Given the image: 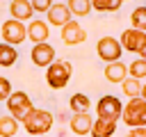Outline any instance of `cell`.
Segmentation results:
<instances>
[{
	"label": "cell",
	"instance_id": "obj_1",
	"mask_svg": "<svg viewBox=\"0 0 146 137\" xmlns=\"http://www.w3.org/2000/svg\"><path fill=\"white\" fill-rule=\"evenodd\" d=\"M52 114L48 112V110H39V107H34L21 123H23V128L32 135V137H41V135H48V130L52 128Z\"/></svg>",
	"mask_w": 146,
	"mask_h": 137
},
{
	"label": "cell",
	"instance_id": "obj_2",
	"mask_svg": "<svg viewBox=\"0 0 146 137\" xmlns=\"http://www.w3.org/2000/svg\"><path fill=\"white\" fill-rule=\"evenodd\" d=\"M121 121L125 126H130V128H146V100L141 96L139 98H130L123 105Z\"/></svg>",
	"mask_w": 146,
	"mask_h": 137
},
{
	"label": "cell",
	"instance_id": "obj_3",
	"mask_svg": "<svg viewBox=\"0 0 146 137\" xmlns=\"http://www.w3.org/2000/svg\"><path fill=\"white\" fill-rule=\"evenodd\" d=\"M71 73H73V66L71 62H64V59H55L48 71H46V82L50 89H64L71 80Z\"/></svg>",
	"mask_w": 146,
	"mask_h": 137
},
{
	"label": "cell",
	"instance_id": "obj_4",
	"mask_svg": "<svg viewBox=\"0 0 146 137\" xmlns=\"http://www.w3.org/2000/svg\"><path fill=\"white\" fill-rule=\"evenodd\" d=\"M7 110H9V116H14L16 121H23L34 110V105H32V100L25 91H14L7 98Z\"/></svg>",
	"mask_w": 146,
	"mask_h": 137
},
{
	"label": "cell",
	"instance_id": "obj_5",
	"mask_svg": "<svg viewBox=\"0 0 146 137\" xmlns=\"http://www.w3.org/2000/svg\"><path fill=\"white\" fill-rule=\"evenodd\" d=\"M0 37H2V43L18 46V43H23V41L27 39V27H25L21 21L9 18V21L2 23V27H0Z\"/></svg>",
	"mask_w": 146,
	"mask_h": 137
},
{
	"label": "cell",
	"instance_id": "obj_6",
	"mask_svg": "<svg viewBox=\"0 0 146 137\" xmlns=\"http://www.w3.org/2000/svg\"><path fill=\"white\" fill-rule=\"evenodd\" d=\"M96 114H98V119L119 121L121 114H123V105H121V100H119L116 96L107 94V96H103V98L96 103Z\"/></svg>",
	"mask_w": 146,
	"mask_h": 137
},
{
	"label": "cell",
	"instance_id": "obj_7",
	"mask_svg": "<svg viewBox=\"0 0 146 137\" xmlns=\"http://www.w3.org/2000/svg\"><path fill=\"white\" fill-rule=\"evenodd\" d=\"M96 53H98V57H100L103 62L112 64V62H119V59H121L123 48H121V41H119V39H114V37H103V39H98V43H96Z\"/></svg>",
	"mask_w": 146,
	"mask_h": 137
},
{
	"label": "cell",
	"instance_id": "obj_8",
	"mask_svg": "<svg viewBox=\"0 0 146 137\" xmlns=\"http://www.w3.org/2000/svg\"><path fill=\"white\" fill-rule=\"evenodd\" d=\"M146 46V32L128 27L125 32H121V48L128 53H141V48Z\"/></svg>",
	"mask_w": 146,
	"mask_h": 137
},
{
	"label": "cell",
	"instance_id": "obj_9",
	"mask_svg": "<svg viewBox=\"0 0 146 137\" xmlns=\"http://www.w3.org/2000/svg\"><path fill=\"white\" fill-rule=\"evenodd\" d=\"M73 21V14L68 9V5L64 2H55L50 9H48V25H55V27H64L66 23Z\"/></svg>",
	"mask_w": 146,
	"mask_h": 137
},
{
	"label": "cell",
	"instance_id": "obj_10",
	"mask_svg": "<svg viewBox=\"0 0 146 137\" xmlns=\"http://www.w3.org/2000/svg\"><path fill=\"white\" fill-rule=\"evenodd\" d=\"M87 39V32L82 30V25L78 23V21H71V23H66L64 27H62V41L66 43V46H78V43H82Z\"/></svg>",
	"mask_w": 146,
	"mask_h": 137
},
{
	"label": "cell",
	"instance_id": "obj_11",
	"mask_svg": "<svg viewBox=\"0 0 146 137\" xmlns=\"http://www.w3.org/2000/svg\"><path fill=\"white\" fill-rule=\"evenodd\" d=\"M30 57H32V62H34L36 66L48 68V66L55 62V48H52L50 43H36V46L32 48Z\"/></svg>",
	"mask_w": 146,
	"mask_h": 137
},
{
	"label": "cell",
	"instance_id": "obj_12",
	"mask_svg": "<svg viewBox=\"0 0 146 137\" xmlns=\"http://www.w3.org/2000/svg\"><path fill=\"white\" fill-rule=\"evenodd\" d=\"M48 37H50V30H48V23L36 18V21H30L27 25V39L36 43H48Z\"/></svg>",
	"mask_w": 146,
	"mask_h": 137
},
{
	"label": "cell",
	"instance_id": "obj_13",
	"mask_svg": "<svg viewBox=\"0 0 146 137\" xmlns=\"http://www.w3.org/2000/svg\"><path fill=\"white\" fill-rule=\"evenodd\" d=\"M94 121L96 119H91V114L89 112H82V114H73L71 116V130L75 132V135H91V128H94Z\"/></svg>",
	"mask_w": 146,
	"mask_h": 137
},
{
	"label": "cell",
	"instance_id": "obj_14",
	"mask_svg": "<svg viewBox=\"0 0 146 137\" xmlns=\"http://www.w3.org/2000/svg\"><path fill=\"white\" fill-rule=\"evenodd\" d=\"M9 14H11V18H16V21H30V16L34 14V9H32V2L30 0H11V5H9Z\"/></svg>",
	"mask_w": 146,
	"mask_h": 137
},
{
	"label": "cell",
	"instance_id": "obj_15",
	"mask_svg": "<svg viewBox=\"0 0 146 137\" xmlns=\"http://www.w3.org/2000/svg\"><path fill=\"white\" fill-rule=\"evenodd\" d=\"M103 73H105V80H107V82H119V84H121V82L128 78V66H125V64L119 59V62L107 64Z\"/></svg>",
	"mask_w": 146,
	"mask_h": 137
},
{
	"label": "cell",
	"instance_id": "obj_16",
	"mask_svg": "<svg viewBox=\"0 0 146 137\" xmlns=\"http://www.w3.org/2000/svg\"><path fill=\"white\" fill-rule=\"evenodd\" d=\"M116 130V121H107V119H96L94 128H91V137H112Z\"/></svg>",
	"mask_w": 146,
	"mask_h": 137
},
{
	"label": "cell",
	"instance_id": "obj_17",
	"mask_svg": "<svg viewBox=\"0 0 146 137\" xmlns=\"http://www.w3.org/2000/svg\"><path fill=\"white\" fill-rule=\"evenodd\" d=\"M68 107L73 110V114H82V112H89V107H91V100H89V96L87 94H73L71 96V100H68Z\"/></svg>",
	"mask_w": 146,
	"mask_h": 137
},
{
	"label": "cell",
	"instance_id": "obj_18",
	"mask_svg": "<svg viewBox=\"0 0 146 137\" xmlns=\"http://www.w3.org/2000/svg\"><path fill=\"white\" fill-rule=\"evenodd\" d=\"M141 87H144L141 80H135V78H130V75L121 82V91H123L128 98H139V96H141Z\"/></svg>",
	"mask_w": 146,
	"mask_h": 137
},
{
	"label": "cell",
	"instance_id": "obj_19",
	"mask_svg": "<svg viewBox=\"0 0 146 137\" xmlns=\"http://www.w3.org/2000/svg\"><path fill=\"white\" fill-rule=\"evenodd\" d=\"M18 59V53H16V46H9V43H0V66H11L16 64Z\"/></svg>",
	"mask_w": 146,
	"mask_h": 137
},
{
	"label": "cell",
	"instance_id": "obj_20",
	"mask_svg": "<svg viewBox=\"0 0 146 137\" xmlns=\"http://www.w3.org/2000/svg\"><path fill=\"white\" fill-rule=\"evenodd\" d=\"M18 132V121L14 116H0V137H16Z\"/></svg>",
	"mask_w": 146,
	"mask_h": 137
},
{
	"label": "cell",
	"instance_id": "obj_21",
	"mask_svg": "<svg viewBox=\"0 0 146 137\" xmlns=\"http://www.w3.org/2000/svg\"><path fill=\"white\" fill-rule=\"evenodd\" d=\"M66 5H68V9H71L73 16H89V11L94 9L91 0H68Z\"/></svg>",
	"mask_w": 146,
	"mask_h": 137
},
{
	"label": "cell",
	"instance_id": "obj_22",
	"mask_svg": "<svg viewBox=\"0 0 146 137\" xmlns=\"http://www.w3.org/2000/svg\"><path fill=\"white\" fill-rule=\"evenodd\" d=\"M128 75L135 80H144L146 78V59H135L132 64H128Z\"/></svg>",
	"mask_w": 146,
	"mask_h": 137
},
{
	"label": "cell",
	"instance_id": "obj_23",
	"mask_svg": "<svg viewBox=\"0 0 146 137\" xmlns=\"http://www.w3.org/2000/svg\"><path fill=\"white\" fill-rule=\"evenodd\" d=\"M130 21H132V27L135 30L146 32V7H135L132 14H130Z\"/></svg>",
	"mask_w": 146,
	"mask_h": 137
},
{
	"label": "cell",
	"instance_id": "obj_24",
	"mask_svg": "<svg viewBox=\"0 0 146 137\" xmlns=\"http://www.w3.org/2000/svg\"><path fill=\"white\" fill-rule=\"evenodd\" d=\"M91 7L96 11H116L121 7V0H91Z\"/></svg>",
	"mask_w": 146,
	"mask_h": 137
},
{
	"label": "cell",
	"instance_id": "obj_25",
	"mask_svg": "<svg viewBox=\"0 0 146 137\" xmlns=\"http://www.w3.org/2000/svg\"><path fill=\"white\" fill-rule=\"evenodd\" d=\"M11 94H14V91H11V82H9L5 75H0V100L7 103V98H9Z\"/></svg>",
	"mask_w": 146,
	"mask_h": 137
},
{
	"label": "cell",
	"instance_id": "obj_26",
	"mask_svg": "<svg viewBox=\"0 0 146 137\" xmlns=\"http://www.w3.org/2000/svg\"><path fill=\"white\" fill-rule=\"evenodd\" d=\"M30 2H32V9L39 11V14H48V9L55 5L52 0H30Z\"/></svg>",
	"mask_w": 146,
	"mask_h": 137
},
{
	"label": "cell",
	"instance_id": "obj_27",
	"mask_svg": "<svg viewBox=\"0 0 146 137\" xmlns=\"http://www.w3.org/2000/svg\"><path fill=\"white\" fill-rule=\"evenodd\" d=\"M125 137H146V128H130Z\"/></svg>",
	"mask_w": 146,
	"mask_h": 137
},
{
	"label": "cell",
	"instance_id": "obj_28",
	"mask_svg": "<svg viewBox=\"0 0 146 137\" xmlns=\"http://www.w3.org/2000/svg\"><path fill=\"white\" fill-rule=\"evenodd\" d=\"M139 57H141V59H146V46L141 48V53H139Z\"/></svg>",
	"mask_w": 146,
	"mask_h": 137
},
{
	"label": "cell",
	"instance_id": "obj_29",
	"mask_svg": "<svg viewBox=\"0 0 146 137\" xmlns=\"http://www.w3.org/2000/svg\"><path fill=\"white\" fill-rule=\"evenodd\" d=\"M141 98H144V100H146V84H144V87H141Z\"/></svg>",
	"mask_w": 146,
	"mask_h": 137
},
{
	"label": "cell",
	"instance_id": "obj_30",
	"mask_svg": "<svg viewBox=\"0 0 146 137\" xmlns=\"http://www.w3.org/2000/svg\"><path fill=\"white\" fill-rule=\"evenodd\" d=\"M41 137H48V135H41Z\"/></svg>",
	"mask_w": 146,
	"mask_h": 137
},
{
	"label": "cell",
	"instance_id": "obj_31",
	"mask_svg": "<svg viewBox=\"0 0 146 137\" xmlns=\"http://www.w3.org/2000/svg\"><path fill=\"white\" fill-rule=\"evenodd\" d=\"M121 2H125V0H121Z\"/></svg>",
	"mask_w": 146,
	"mask_h": 137
},
{
	"label": "cell",
	"instance_id": "obj_32",
	"mask_svg": "<svg viewBox=\"0 0 146 137\" xmlns=\"http://www.w3.org/2000/svg\"><path fill=\"white\" fill-rule=\"evenodd\" d=\"M16 137H18V135H16Z\"/></svg>",
	"mask_w": 146,
	"mask_h": 137
}]
</instances>
